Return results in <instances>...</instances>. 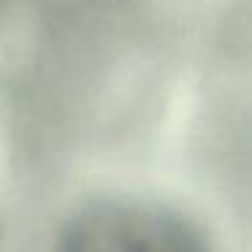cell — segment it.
Returning a JSON list of instances; mask_svg holds the SVG:
<instances>
[{
  "label": "cell",
  "instance_id": "6da1fadb",
  "mask_svg": "<svg viewBox=\"0 0 252 252\" xmlns=\"http://www.w3.org/2000/svg\"><path fill=\"white\" fill-rule=\"evenodd\" d=\"M57 252H212L192 220L149 201H95L60 230Z\"/></svg>",
  "mask_w": 252,
  "mask_h": 252
}]
</instances>
